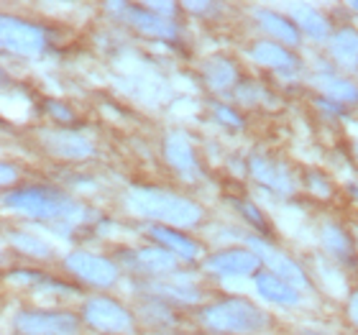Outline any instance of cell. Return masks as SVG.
I'll use <instances>...</instances> for the list:
<instances>
[{
	"label": "cell",
	"instance_id": "cell-8",
	"mask_svg": "<svg viewBox=\"0 0 358 335\" xmlns=\"http://www.w3.org/2000/svg\"><path fill=\"white\" fill-rule=\"evenodd\" d=\"M248 243H251V248L256 251V256H259V259H262L264 264H266V266L279 276V279H284V282L292 284V287H305L307 284L302 269H299L292 259H287L284 253L274 251L268 243H264V241H259V238H251Z\"/></svg>",
	"mask_w": 358,
	"mask_h": 335
},
{
	"label": "cell",
	"instance_id": "cell-9",
	"mask_svg": "<svg viewBox=\"0 0 358 335\" xmlns=\"http://www.w3.org/2000/svg\"><path fill=\"white\" fill-rule=\"evenodd\" d=\"M205 266L210 271H215V274H251V271L259 269V256L251 251L233 248V251L213 253Z\"/></svg>",
	"mask_w": 358,
	"mask_h": 335
},
{
	"label": "cell",
	"instance_id": "cell-25",
	"mask_svg": "<svg viewBox=\"0 0 358 335\" xmlns=\"http://www.w3.org/2000/svg\"><path fill=\"white\" fill-rule=\"evenodd\" d=\"M236 208H238L241 213H243V215H246L248 220H251V223L256 225V228H266V220H264V215L254 208V205H251V202H243V200H241V202H236Z\"/></svg>",
	"mask_w": 358,
	"mask_h": 335
},
{
	"label": "cell",
	"instance_id": "cell-16",
	"mask_svg": "<svg viewBox=\"0 0 358 335\" xmlns=\"http://www.w3.org/2000/svg\"><path fill=\"white\" fill-rule=\"evenodd\" d=\"M330 52L341 64L345 67H356L358 64V31L353 29H343L338 31L333 44H330Z\"/></svg>",
	"mask_w": 358,
	"mask_h": 335
},
{
	"label": "cell",
	"instance_id": "cell-28",
	"mask_svg": "<svg viewBox=\"0 0 358 335\" xmlns=\"http://www.w3.org/2000/svg\"><path fill=\"white\" fill-rule=\"evenodd\" d=\"M351 318H353V322L358 325V292L351 297Z\"/></svg>",
	"mask_w": 358,
	"mask_h": 335
},
{
	"label": "cell",
	"instance_id": "cell-22",
	"mask_svg": "<svg viewBox=\"0 0 358 335\" xmlns=\"http://www.w3.org/2000/svg\"><path fill=\"white\" fill-rule=\"evenodd\" d=\"M325 246H328L330 251H336L341 259H343V256L353 259L351 243H348V238L343 236V231H338V228H325Z\"/></svg>",
	"mask_w": 358,
	"mask_h": 335
},
{
	"label": "cell",
	"instance_id": "cell-13",
	"mask_svg": "<svg viewBox=\"0 0 358 335\" xmlns=\"http://www.w3.org/2000/svg\"><path fill=\"white\" fill-rule=\"evenodd\" d=\"M251 169H254L256 179H262L264 185L271 187V190H279V192H292V179L289 174L282 169V164H276V162H268L264 157H254L251 162Z\"/></svg>",
	"mask_w": 358,
	"mask_h": 335
},
{
	"label": "cell",
	"instance_id": "cell-17",
	"mask_svg": "<svg viewBox=\"0 0 358 335\" xmlns=\"http://www.w3.org/2000/svg\"><path fill=\"white\" fill-rule=\"evenodd\" d=\"M251 57H254L256 62H262V64H268V67H276V69H292L297 64V59H294L289 52H284L282 46L268 44V41L256 44L254 49H251Z\"/></svg>",
	"mask_w": 358,
	"mask_h": 335
},
{
	"label": "cell",
	"instance_id": "cell-15",
	"mask_svg": "<svg viewBox=\"0 0 358 335\" xmlns=\"http://www.w3.org/2000/svg\"><path fill=\"white\" fill-rule=\"evenodd\" d=\"M166 159H169V164L179 171L194 169L192 146H189L185 134H169V138H166Z\"/></svg>",
	"mask_w": 358,
	"mask_h": 335
},
{
	"label": "cell",
	"instance_id": "cell-7",
	"mask_svg": "<svg viewBox=\"0 0 358 335\" xmlns=\"http://www.w3.org/2000/svg\"><path fill=\"white\" fill-rule=\"evenodd\" d=\"M67 269L72 274H77L85 282L95 284V287H110L115 282V266H113L108 259H100V256H92V253L75 251L67 256Z\"/></svg>",
	"mask_w": 358,
	"mask_h": 335
},
{
	"label": "cell",
	"instance_id": "cell-29",
	"mask_svg": "<svg viewBox=\"0 0 358 335\" xmlns=\"http://www.w3.org/2000/svg\"><path fill=\"white\" fill-rule=\"evenodd\" d=\"M10 177H13V169H10V166H3V182H10Z\"/></svg>",
	"mask_w": 358,
	"mask_h": 335
},
{
	"label": "cell",
	"instance_id": "cell-2",
	"mask_svg": "<svg viewBox=\"0 0 358 335\" xmlns=\"http://www.w3.org/2000/svg\"><path fill=\"white\" fill-rule=\"evenodd\" d=\"M202 320L210 330L217 333H259L266 328L268 315L262 313L246 299H228V302H217L202 313Z\"/></svg>",
	"mask_w": 358,
	"mask_h": 335
},
{
	"label": "cell",
	"instance_id": "cell-19",
	"mask_svg": "<svg viewBox=\"0 0 358 335\" xmlns=\"http://www.w3.org/2000/svg\"><path fill=\"white\" fill-rule=\"evenodd\" d=\"M259 23H262V26L268 31V34H271V36L282 38L284 44L294 46L299 41L294 26H292L289 21H284L282 15H274V13H268V10H262V13H259Z\"/></svg>",
	"mask_w": 358,
	"mask_h": 335
},
{
	"label": "cell",
	"instance_id": "cell-10",
	"mask_svg": "<svg viewBox=\"0 0 358 335\" xmlns=\"http://www.w3.org/2000/svg\"><path fill=\"white\" fill-rule=\"evenodd\" d=\"M113 8L123 10L128 21L134 23L138 31H143V34H151V36H174V26L164 15L146 13L143 8H126V6H113Z\"/></svg>",
	"mask_w": 358,
	"mask_h": 335
},
{
	"label": "cell",
	"instance_id": "cell-27",
	"mask_svg": "<svg viewBox=\"0 0 358 335\" xmlns=\"http://www.w3.org/2000/svg\"><path fill=\"white\" fill-rule=\"evenodd\" d=\"M149 10H157V13H169V10H174L172 3H149Z\"/></svg>",
	"mask_w": 358,
	"mask_h": 335
},
{
	"label": "cell",
	"instance_id": "cell-30",
	"mask_svg": "<svg viewBox=\"0 0 358 335\" xmlns=\"http://www.w3.org/2000/svg\"><path fill=\"white\" fill-rule=\"evenodd\" d=\"M302 335H315V333H302Z\"/></svg>",
	"mask_w": 358,
	"mask_h": 335
},
{
	"label": "cell",
	"instance_id": "cell-21",
	"mask_svg": "<svg viewBox=\"0 0 358 335\" xmlns=\"http://www.w3.org/2000/svg\"><path fill=\"white\" fill-rule=\"evenodd\" d=\"M205 80L210 83V87H217L223 90L236 80V69H233L231 62L225 59H210L205 64Z\"/></svg>",
	"mask_w": 358,
	"mask_h": 335
},
{
	"label": "cell",
	"instance_id": "cell-6",
	"mask_svg": "<svg viewBox=\"0 0 358 335\" xmlns=\"http://www.w3.org/2000/svg\"><path fill=\"white\" fill-rule=\"evenodd\" d=\"M3 46L8 52L23 54V57H36L44 49V34L41 29L18 21L13 15H3Z\"/></svg>",
	"mask_w": 358,
	"mask_h": 335
},
{
	"label": "cell",
	"instance_id": "cell-14",
	"mask_svg": "<svg viewBox=\"0 0 358 335\" xmlns=\"http://www.w3.org/2000/svg\"><path fill=\"white\" fill-rule=\"evenodd\" d=\"M134 264L131 266L143 269V271H172L177 266V256L162 251V248H143V251L131 253Z\"/></svg>",
	"mask_w": 358,
	"mask_h": 335
},
{
	"label": "cell",
	"instance_id": "cell-4",
	"mask_svg": "<svg viewBox=\"0 0 358 335\" xmlns=\"http://www.w3.org/2000/svg\"><path fill=\"white\" fill-rule=\"evenodd\" d=\"M15 330L23 335H75L77 318L67 313H21L15 315Z\"/></svg>",
	"mask_w": 358,
	"mask_h": 335
},
{
	"label": "cell",
	"instance_id": "cell-26",
	"mask_svg": "<svg viewBox=\"0 0 358 335\" xmlns=\"http://www.w3.org/2000/svg\"><path fill=\"white\" fill-rule=\"evenodd\" d=\"M217 118H225V123H231V126H241V120L228 108H217Z\"/></svg>",
	"mask_w": 358,
	"mask_h": 335
},
{
	"label": "cell",
	"instance_id": "cell-11",
	"mask_svg": "<svg viewBox=\"0 0 358 335\" xmlns=\"http://www.w3.org/2000/svg\"><path fill=\"white\" fill-rule=\"evenodd\" d=\"M44 143L57 154V157H67V159H80L92 154V146L85 141L83 136L77 134H64V131H57V134H41Z\"/></svg>",
	"mask_w": 358,
	"mask_h": 335
},
{
	"label": "cell",
	"instance_id": "cell-18",
	"mask_svg": "<svg viewBox=\"0 0 358 335\" xmlns=\"http://www.w3.org/2000/svg\"><path fill=\"white\" fill-rule=\"evenodd\" d=\"M151 236H154L159 243H164L166 248H172L174 253L185 256V259L197 256V246H194L192 241L185 238V236H179V233H174V231H169V228H159V225H154V228H151Z\"/></svg>",
	"mask_w": 358,
	"mask_h": 335
},
{
	"label": "cell",
	"instance_id": "cell-3",
	"mask_svg": "<svg viewBox=\"0 0 358 335\" xmlns=\"http://www.w3.org/2000/svg\"><path fill=\"white\" fill-rule=\"evenodd\" d=\"M6 205L8 208L23 210V213L36 218H62L77 213L75 202H69L64 194H59L57 190H46V187L6 194Z\"/></svg>",
	"mask_w": 358,
	"mask_h": 335
},
{
	"label": "cell",
	"instance_id": "cell-24",
	"mask_svg": "<svg viewBox=\"0 0 358 335\" xmlns=\"http://www.w3.org/2000/svg\"><path fill=\"white\" fill-rule=\"evenodd\" d=\"M328 95L336 97V100H348V103H353V100H358V87H353L351 83H343V80H333V83L328 85Z\"/></svg>",
	"mask_w": 358,
	"mask_h": 335
},
{
	"label": "cell",
	"instance_id": "cell-23",
	"mask_svg": "<svg viewBox=\"0 0 358 335\" xmlns=\"http://www.w3.org/2000/svg\"><path fill=\"white\" fill-rule=\"evenodd\" d=\"M10 241H13L15 248H21V251L31 253V256H49V248H46L38 238H34V236H26V233H10Z\"/></svg>",
	"mask_w": 358,
	"mask_h": 335
},
{
	"label": "cell",
	"instance_id": "cell-31",
	"mask_svg": "<svg viewBox=\"0 0 358 335\" xmlns=\"http://www.w3.org/2000/svg\"><path fill=\"white\" fill-rule=\"evenodd\" d=\"M356 8H358V3H356Z\"/></svg>",
	"mask_w": 358,
	"mask_h": 335
},
{
	"label": "cell",
	"instance_id": "cell-5",
	"mask_svg": "<svg viewBox=\"0 0 358 335\" xmlns=\"http://www.w3.org/2000/svg\"><path fill=\"white\" fill-rule=\"evenodd\" d=\"M85 320H87L92 328L103 330V333H113V335L128 333L131 325H134L126 307H120L118 302H113V299H90L87 305H85Z\"/></svg>",
	"mask_w": 358,
	"mask_h": 335
},
{
	"label": "cell",
	"instance_id": "cell-20",
	"mask_svg": "<svg viewBox=\"0 0 358 335\" xmlns=\"http://www.w3.org/2000/svg\"><path fill=\"white\" fill-rule=\"evenodd\" d=\"M294 18H297V23L302 26V31H305L307 36H313V38L328 36V23H325V18H322L317 10H313V8L294 6Z\"/></svg>",
	"mask_w": 358,
	"mask_h": 335
},
{
	"label": "cell",
	"instance_id": "cell-1",
	"mask_svg": "<svg viewBox=\"0 0 358 335\" xmlns=\"http://www.w3.org/2000/svg\"><path fill=\"white\" fill-rule=\"evenodd\" d=\"M128 205H131L138 215L166 220V223H174V225H179V228L194 225L202 215L200 208L192 205L189 200H185V197L162 192V190H146V187H136V190H131V194H128Z\"/></svg>",
	"mask_w": 358,
	"mask_h": 335
},
{
	"label": "cell",
	"instance_id": "cell-12",
	"mask_svg": "<svg viewBox=\"0 0 358 335\" xmlns=\"http://www.w3.org/2000/svg\"><path fill=\"white\" fill-rule=\"evenodd\" d=\"M256 290H259V294H262L264 299H268V302H279V305H297V299H299L297 290L274 274L256 276Z\"/></svg>",
	"mask_w": 358,
	"mask_h": 335
}]
</instances>
